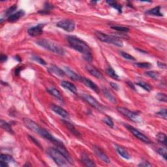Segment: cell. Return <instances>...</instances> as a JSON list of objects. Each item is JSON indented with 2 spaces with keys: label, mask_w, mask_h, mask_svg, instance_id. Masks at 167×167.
I'll return each mask as SVG.
<instances>
[{
  "label": "cell",
  "mask_w": 167,
  "mask_h": 167,
  "mask_svg": "<svg viewBox=\"0 0 167 167\" xmlns=\"http://www.w3.org/2000/svg\"><path fill=\"white\" fill-rule=\"evenodd\" d=\"M104 95H105L106 97L108 99V101H110L112 103H116V99L115 97V96L113 95L110 91L108 90L107 88H103V89Z\"/></svg>",
  "instance_id": "cell-23"
},
{
  "label": "cell",
  "mask_w": 167,
  "mask_h": 167,
  "mask_svg": "<svg viewBox=\"0 0 167 167\" xmlns=\"http://www.w3.org/2000/svg\"><path fill=\"white\" fill-rule=\"evenodd\" d=\"M110 84L111 86H112V87L114 89H115V90H118L119 87H118V86H117V85L116 84H115V83H114V82H110Z\"/></svg>",
  "instance_id": "cell-45"
},
{
  "label": "cell",
  "mask_w": 167,
  "mask_h": 167,
  "mask_svg": "<svg viewBox=\"0 0 167 167\" xmlns=\"http://www.w3.org/2000/svg\"><path fill=\"white\" fill-rule=\"evenodd\" d=\"M0 166L1 167H8L9 166V164H8V163L5 161H0Z\"/></svg>",
  "instance_id": "cell-44"
},
{
  "label": "cell",
  "mask_w": 167,
  "mask_h": 167,
  "mask_svg": "<svg viewBox=\"0 0 167 167\" xmlns=\"http://www.w3.org/2000/svg\"><path fill=\"white\" fill-rule=\"evenodd\" d=\"M157 116H158L159 117H162L164 119H166L167 117V112H166V108H162L160 110V111L157 112L156 113Z\"/></svg>",
  "instance_id": "cell-34"
},
{
  "label": "cell",
  "mask_w": 167,
  "mask_h": 167,
  "mask_svg": "<svg viewBox=\"0 0 167 167\" xmlns=\"http://www.w3.org/2000/svg\"><path fill=\"white\" fill-rule=\"evenodd\" d=\"M110 5L111 7H112L114 9H116L117 11L119 12H121L122 11V6L120 4L117 3L116 1H106Z\"/></svg>",
  "instance_id": "cell-30"
},
{
  "label": "cell",
  "mask_w": 167,
  "mask_h": 167,
  "mask_svg": "<svg viewBox=\"0 0 167 167\" xmlns=\"http://www.w3.org/2000/svg\"><path fill=\"white\" fill-rule=\"evenodd\" d=\"M14 59H17V60H18V61H21V58H20V57H18V56H15V57H14Z\"/></svg>",
  "instance_id": "cell-48"
},
{
  "label": "cell",
  "mask_w": 167,
  "mask_h": 167,
  "mask_svg": "<svg viewBox=\"0 0 167 167\" xmlns=\"http://www.w3.org/2000/svg\"><path fill=\"white\" fill-rule=\"evenodd\" d=\"M50 108L52 111L54 112L56 114H58L59 116H61L62 117H64V118H69V114L65 110L62 108L61 107L53 104L50 106Z\"/></svg>",
  "instance_id": "cell-11"
},
{
  "label": "cell",
  "mask_w": 167,
  "mask_h": 167,
  "mask_svg": "<svg viewBox=\"0 0 167 167\" xmlns=\"http://www.w3.org/2000/svg\"><path fill=\"white\" fill-rule=\"evenodd\" d=\"M117 110L123 116L126 117L130 121L135 123H141L142 122V118L139 114L137 112L130 111V110L121 106L117 107Z\"/></svg>",
  "instance_id": "cell-5"
},
{
  "label": "cell",
  "mask_w": 167,
  "mask_h": 167,
  "mask_svg": "<svg viewBox=\"0 0 167 167\" xmlns=\"http://www.w3.org/2000/svg\"><path fill=\"white\" fill-rule=\"evenodd\" d=\"M56 149L58 150L60 153H61L63 155L65 158H66L69 163L70 164H72L73 161H72V159L71 157V156L69 153V151L66 149V148L65 147V146L63 144L61 141H59L56 144Z\"/></svg>",
  "instance_id": "cell-9"
},
{
  "label": "cell",
  "mask_w": 167,
  "mask_h": 167,
  "mask_svg": "<svg viewBox=\"0 0 167 167\" xmlns=\"http://www.w3.org/2000/svg\"><path fill=\"white\" fill-rule=\"evenodd\" d=\"M36 43L39 46H41L42 48L48 50L53 52V53L61 55V56H63L65 54V50L61 46H60L58 43H55L54 41L43 39L37 41Z\"/></svg>",
  "instance_id": "cell-2"
},
{
  "label": "cell",
  "mask_w": 167,
  "mask_h": 167,
  "mask_svg": "<svg viewBox=\"0 0 167 167\" xmlns=\"http://www.w3.org/2000/svg\"><path fill=\"white\" fill-rule=\"evenodd\" d=\"M62 121L65 124V125L66 126L67 129L69 130V131L71 132L73 135H75V137H80L81 136H82L80 134V132L78 131L77 129H76L75 127L72 124H70V122L66 121V120H63Z\"/></svg>",
  "instance_id": "cell-16"
},
{
  "label": "cell",
  "mask_w": 167,
  "mask_h": 167,
  "mask_svg": "<svg viewBox=\"0 0 167 167\" xmlns=\"http://www.w3.org/2000/svg\"><path fill=\"white\" fill-rule=\"evenodd\" d=\"M46 151L48 155L59 166H68V164L69 163V161L56 148H49Z\"/></svg>",
  "instance_id": "cell-3"
},
{
  "label": "cell",
  "mask_w": 167,
  "mask_h": 167,
  "mask_svg": "<svg viewBox=\"0 0 167 167\" xmlns=\"http://www.w3.org/2000/svg\"><path fill=\"white\" fill-rule=\"evenodd\" d=\"M157 100L161 102H166L167 100V97L165 93H159L157 94L156 95Z\"/></svg>",
  "instance_id": "cell-33"
},
{
  "label": "cell",
  "mask_w": 167,
  "mask_h": 167,
  "mask_svg": "<svg viewBox=\"0 0 167 167\" xmlns=\"http://www.w3.org/2000/svg\"><path fill=\"white\" fill-rule=\"evenodd\" d=\"M138 166H144V167H147V166H151L152 165H151V164H150L149 162L148 161H142V162H141V163L138 164Z\"/></svg>",
  "instance_id": "cell-41"
},
{
  "label": "cell",
  "mask_w": 167,
  "mask_h": 167,
  "mask_svg": "<svg viewBox=\"0 0 167 167\" xmlns=\"http://www.w3.org/2000/svg\"><path fill=\"white\" fill-rule=\"evenodd\" d=\"M137 85L140 86V87L142 88L144 90H145L148 91H150L151 90H152V88H151V86L150 84H148V83L144 82H137Z\"/></svg>",
  "instance_id": "cell-31"
},
{
  "label": "cell",
  "mask_w": 167,
  "mask_h": 167,
  "mask_svg": "<svg viewBox=\"0 0 167 167\" xmlns=\"http://www.w3.org/2000/svg\"><path fill=\"white\" fill-rule=\"evenodd\" d=\"M63 71L65 72V75H67L68 77L71 78L73 80H80L81 78H82L79 75H78L77 72L73 71L72 70L67 67H63Z\"/></svg>",
  "instance_id": "cell-14"
},
{
  "label": "cell",
  "mask_w": 167,
  "mask_h": 167,
  "mask_svg": "<svg viewBox=\"0 0 167 167\" xmlns=\"http://www.w3.org/2000/svg\"><path fill=\"white\" fill-rule=\"evenodd\" d=\"M157 139L159 141V142L161 143L164 146H166V135L164 132H160L156 135Z\"/></svg>",
  "instance_id": "cell-25"
},
{
  "label": "cell",
  "mask_w": 167,
  "mask_h": 167,
  "mask_svg": "<svg viewBox=\"0 0 167 167\" xmlns=\"http://www.w3.org/2000/svg\"><path fill=\"white\" fill-rule=\"evenodd\" d=\"M61 85L63 88L66 89V90L70 91L72 93H77V88L76 86L71 82H67V81H62L61 82Z\"/></svg>",
  "instance_id": "cell-19"
},
{
  "label": "cell",
  "mask_w": 167,
  "mask_h": 167,
  "mask_svg": "<svg viewBox=\"0 0 167 167\" xmlns=\"http://www.w3.org/2000/svg\"><path fill=\"white\" fill-rule=\"evenodd\" d=\"M127 84H128V85H129L130 87H131L132 89H134V90H135V87H134V86H133V84H132V82H127Z\"/></svg>",
  "instance_id": "cell-47"
},
{
  "label": "cell",
  "mask_w": 167,
  "mask_h": 167,
  "mask_svg": "<svg viewBox=\"0 0 167 167\" xmlns=\"http://www.w3.org/2000/svg\"><path fill=\"white\" fill-rule=\"evenodd\" d=\"M157 153L161 156L163 157L164 159V160H166L167 155H166V149H164V148H159V149H158V150H157Z\"/></svg>",
  "instance_id": "cell-38"
},
{
  "label": "cell",
  "mask_w": 167,
  "mask_h": 167,
  "mask_svg": "<svg viewBox=\"0 0 167 167\" xmlns=\"http://www.w3.org/2000/svg\"><path fill=\"white\" fill-rule=\"evenodd\" d=\"M135 67L138 68H142V69H149L151 67L152 65L148 62H137L134 64Z\"/></svg>",
  "instance_id": "cell-27"
},
{
  "label": "cell",
  "mask_w": 167,
  "mask_h": 167,
  "mask_svg": "<svg viewBox=\"0 0 167 167\" xmlns=\"http://www.w3.org/2000/svg\"><path fill=\"white\" fill-rule=\"evenodd\" d=\"M95 35L98 39L102 42H104V43L112 44L119 47H122L124 45L122 41L117 37L107 35L106 33H102L101 31H95Z\"/></svg>",
  "instance_id": "cell-4"
},
{
  "label": "cell",
  "mask_w": 167,
  "mask_h": 167,
  "mask_svg": "<svg viewBox=\"0 0 167 167\" xmlns=\"http://www.w3.org/2000/svg\"><path fill=\"white\" fill-rule=\"evenodd\" d=\"M86 69H87L88 71L90 72L91 75L93 76L94 77H95L97 78H103V75H102L101 72L99 71L97 68L93 67V65H86Z\"/></svg>",
  "instance_id": "cell-15"
},
{
  "label": "cell",
  "mask_w": 167,
  "mask_h": 167,
  "mask_svg": "<svg viewBox=\"0 0 167 167\" xmlns=\"http://www.w3.org/2000/svg\"><path fill=\"white\" fill-rule=\"evenodd\" d=\"M93 150L96 155L98 156V157L100 158L101 160L104 162V163H107V164H109L110 163V160L108 157L106 155V154L104 153L100 148H99L96 146H94Z\"/></svg>",
  "instance_id": "cell-10"
},
{
  "label": "cell",
  "mask_w": 167,
  "mask_h": 167,
  "mask_svg": "<svg viewBox=\"0 0 167 167\" xmlns=\"http://www.w3.org/2000/svg\"><path fill=\"white\" fill-rule=\"evenodd\" d=\"M49 70H50L51 72L54 73L57 76H59V77H64L65 75V72L63 70L61 69H60L58 67L56 66V65H51L50 67L49 68Z\"/></svg>",
  "instance_id": "cell-21"
},
{
  "label": "cell",
  "mask_w": 167,
  "mask_h": 167,
  "mask_svg": "<svg viewBox=\"0 0 167 167\" xmlns=\"http://www.w3.org/2000/svg\"><path fill=\"white\" fill-rule=\"evenodd\" d=\"M157 65H158V66L160 67V68H163V69H166V64L165 63H161V62H158L157 63Z\"/></svg>",
  "instance_id": "cell-43"
},
{
  "label": "cell",
  "mask_w": 167,
  "mask_h": 167,
  "mask_svg": "<svg viewBox=\"0 0 167 167\" xmlns=\"http://www.w3.org/2000/svg\"><path fill=\"white\" fill-rule=\"evenodd\" d=\"M121 56L124 57V58L127 59H129V60H131V61H135V58L131 55H130L129 54L126 53V52H121Z\"/></svg>",
  "instance_id": "cell-40"
},
{
  "label": "cell",
  "mask_w": 167,
  "mask_h": 167,
  "mask_svg": "<svg viewBox=\"0 0 167 167\" xmlns=\"http://www.w3.org/2000/svg\"><path fill=\"white\" fill-rule=\"evenodd\" d=\"M1 126L3 129H5V130H7V132L11 133V134H13V133H14V131H13L10 125L8 124L7 122L3 121V120H1Z\"/></svg>",
  "instance_id": "cell-26"
},
{
  "label": "cell",
  "mask_w": 167,
  "mask_h": 167,
  "mask_svg": "<svg viewBox=\"0 0 167 167\" xmlns=\"http://www.w3.org/2000/svg\"><path fill=\"white\" fill-rule=\"evenodd\" d=\"M25 14V12L23 10H18V12L16 13H14L12 15H10V17L7 18V21L9 22H15L20 19V18H22L23 15Z\"/></svg>",
  "instance_id": "cell-17"
},
{
  "label": "cell",
  "mask_w": 167,
  "mask_h": 167,
  "mask_svg": "<svg viewBox=\"0 0 167 167\" xmlns=\"http://www.w3.org/2000/svg\"><path fill=\"white\" fill-rule=\"evenodd\" d=\"M104 121L105 122V124L108 125L109 127H114V122H113V121H112L111 117H110L108 116H106L105 118H104Z\"/></svg>",
  "instance_id": "cell-39"
},
{
  "label": "cell",
  "mask_w": 167,
  "mask_h": 167,
  "mask_svg": "<svg viewBox=\"0 0 167 167\" xmlns=\"http://www.w3.org/2000/svg\"><path fill=\"white\" fill-rule=\"evenodd\" d=\"M81 161L86 166H95V163L89 157V156L85 153H82L81 155Z\"/></svg>",
  "instance_id": "cell-18"
},
{
  "label": "cell",
  "mask_w": 167,
  "mask_h": 167,
  "mask_svg": "<svg viewBox=\"0 0 167 167\" xmlns=\"http://www.w3.org/2000/svg\"><path fill=\"white\" fill-rule=\"evenodd\" d=\"M67 40L70 46L75 50L80 52L84 55V58L88 61H92L93 57L91 55V50L88 44L76 36H68Z\"/></svg>",
  "instance_id": "cell-1"
},
{
  "label": "cell",
  "mask_w": 167,
  "mask_h": 167,
  "mask_svg": "<svg viewBox=\"0 0 167 167\" xmlns=\"http://www.w3.org/2000/svg\"><path fill=\"white\" fill-rule=\"evenodd\" d=\"M111 28L117 31H120V32H128V31H129V28L127 27H124V26H112Z\"/></svg>",
  "instance_id": "cell-32"
},
{
  "label": "cell",
  "mask_w": 167,
  "mask_h": 167,
  "mask_svg": "<svg viewBox=\"0 0 167 167\" xmlns=\"http://www.w3.org/2000/svg\"><path fill=\"white\" fill-rule=\"evenodd\" d=\"M32 59H33V60H35V61H37V63H39L41 64V65H46V61H44V59H42L41 57H39L38 56H35V55H33V56H32Z\"/></svg>",
  "instance_id": "cell-36"
},
{
  "label": "cell",
  "mask_w": 167,
  "mask_h": 167,
  "mask_svg": "<svg viewBox=\"0 0 167 167\" xmlns=\"http://www.w3.org/2000/svg\"><path fill=\"white\" fill-rule=\"evenodd\" d=\"M80 81H82V82L84 84V85H86L89 88H90L91 90H92L93 91H95V92H96L97 93H99V91H100L99 87L97 86L95 82H92L91 80H89L86 78L82 77L81 78Z\"/></svg>",
  "instance_id": "cell-13"
},
{
  "label": "cell",
  "mask_w": 167,
  "mask_h": 167,
  "mask_svg": "<svg viewBox=\"0 0 167 167\" xmlns=\"http://www.w3.org/2000/svg\"><path fill=\"white\" fill-rule=\"evenodd\" d=\"M116 149L120 155H121L123 158H124L125 159H130V156L129 153H128L127 151L125 150L124 148H123L121 146L116 145Z\"/></svg>",
  "instance_id": "cell-22"
},
{
  "label": "cell",
  "mask_w": 167,
  "mask_h": 167,
  "mask_svg": "<svg viewBox=\"0 0 167 167\" xmlns=\"http://www.w3.org/2000/svg\"><path fill=\"white\" fill-rule=\"evenodd\" d=\"M43 25L39 24L35 27H32L28 30L29 35L31 37H37L41 35L43 31Z\"/></svg>",
  "instance_id": "cell-12"
},
{
  "label": "cell",
  "mask_w": 167,
  "mask_h": 167,
  "mask_svg": "<svg viewBox=\"0 0 167 167\" xmlns=\"http://www.w3.org/2000/svg\"><path fill=\"white\" fill-rule=\"evenodd\" d=\"M47 90H48V92L51 94L52 95H53L54 97H56L58 100L63 101V96L61 95V93H60V91L57 90L56 88L54 87H50L47 88Z\"/></svg>",
  "instance_id": "cell-20"
},
{
  "label": "cell",
  "mask_w": 167,
  "mask_h": 167,
  "mask_svg": "<svg viewBox=\"0 0 167 167\" xmlns=\"http://www.w3.org/2000/svg\"><path fill=\"white\" fill-rule=\"evenodd\" d=\"M0 160L2 161L7 162V163H9V162H15L14 158H13L11 155H7V154H1V157H0Z\"/></svg>",
  "instance_id": "cell-29"
},
{
  "label": "cell",
  "mask_w": 167,
  "mask_h": 167,
  "mask_svg": "<svg viewBox=\"0 0 167 167\" xmlns=\"http://www.w3.org/2000/svg\"><path fill=\"white\" fill-rule=\"evenodd\" d=\"M57 27L61 28L63 30L68 31V32H72L75 30V23L73 20L65 19L59 21L57 23Z\"/></svg>",
  "instance_id": "cell-8"
},
{
  "label": "cell",
  "mask_w": 167,
  "mask_h": 167,
  "mask_svg": "<svg viewBox=\"0 0 167 167\" xmlns=\"http://www.w3.org/2000/svg\"><path fill=\"white\" fill-rule=\"evenodd\" d=\"M106 72H107V74L110 76V77H112V78H114V79L119 80L118 75L116 74V72H115V70L112 69L111 67H108V68H107Z\"/></svg>",
  "instance_id": "cell-28"
},
{
  "label": "cell",
  "mask_w": 167,
  "mask_h": 167,
  "mask_svg": "<svg viewBox=\"0 0 167 167\" xmlns=\"http://www.w3.org/2000/svg\"><path fill=\"white\" fill-rule=\"evenodd\" d=\"M146 75H147L149 77L153 78V79L157 80L159 78V73L155 71H148L146 72Z\"/></svg>",
  "instance_id": "cell-35"
},
{
  "label": "cell",
  "mask_w": 167,
  "mask_h": 167,
  "mask_svg": "<svg viewBox=\"0 0 167 167\" xmlns=\"http://www.w3.org/2000/svg\"><path fill=\"white\" fill-rule=\"evenodd\" d=\"M82 98L83 99L84 101H85L86 103H88L90 106H92L93 108L97 109L99 111H103V106H102L101 104L99 103L93 96L87 93H83L82 94Z\"/></svg>",
  "instance_id": "cell-6"
},
{
  "label": "cell",
  "mask_w": 167,
  "mask_h": 167,
  "mask_svg": "<svg viewBox=\"0 0 167 167\" xmlns=\"http://www.w3.org/2000/svg\"><path fill=\"white\" fill-rule=\"evenodd\" d=\"M0 59H1V62H4V61H7V56H5V55H1V57H0Z\"/></svg>",
  "instance_id": "cell-46"
},
{
  "label": "cell",
  "mask_w": 167,
  "mask_h": 167,
  "mask_svg": "<svg viewBox=\"0 0 167 167\" xmlns=\"http://www.w3.org/2000/svg\"><path fill=\"white\" fill-rule=\"evenodd\" d=\"M125 126L126 127L127 129L129 130V131L132 133V134L135 136L136 138H137L138 139H139L142 142L146 143V144H150L151 143L150 140L149 139V138L147 136L143 134L142 132H141L140 130H138L137 129L130 126L129 125H125Z\"/></svg>",
  "instance_id": "cell-7"
},
{
  "label": "cell",
  "mask_w": 167,
  "mask_h": 167,
  "mask_svg": "<svg viewBox=\"0 0 167 167\" xmlns=\"http://www.w3.org/2000/svg\"><path fill=\"white\" fill-rule=\"evenodd\" d=\"M146 14L150 15H154L157 16V17H163V14L161 12V7H156L155 8H153L150 10H148V11L146 12Z\"/></svg>",
  "instance_id": "cell-24"
},
{
  "label": "cell",
  "mask_w": 167,
  "mask_h": 167,
  "mask_svg": "<svg viewBox=\"0 0 167 167\" xmlns=\"http://www.w3.org/2000/svg\"><path fill=\"white\" fill-rule=\"evenodd\" d=\"M29 137H30V138H31V140H32V141H33V142L34 143H35V144H36L37 146H39V148H40L41 149H43V148H42V147H41V144H40V143H39V141H38L37 140H36V139H35V138H33V137H31V136H30V135H29Z\"/></svg>",
  "instance_id": "cell-42"
},
{
  "label": "cell",
  "mask_w": 167,
  "mask_h": 167,
  "mask_svg": "<svg viewBox=\"0 0 167 167\" xmlns=\"http://www.w3.org/2000/svg\"><path fill=\"white\" fill-rule=\"evenodd\" d=\"M17 5H12V7H9V9H8L7 10H6V12H5V14H6L7 17H10V15H12V13L14 11V10L17 9Z\"/></svg>",
  "instance_id": "cell-37"
}]
</instances>
